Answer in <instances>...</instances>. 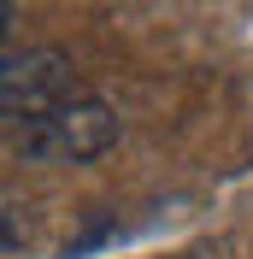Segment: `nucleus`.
<instances>
[{"label": "nucleus", "instance_id": "obj_1", "mask_svg": "<svg viewBox=\"0 0 253 259\" xmlns=\"http://www.w3.org/2000/svg\"><path fill=\"white\" fill-rule=\"evenodd\" d=\"M112 142H118V112L106 100H95V95H82L71 106H59V112L12 130V147L24 159H35V165H89Z\"/></svg>", "mask_w": 253, "mask_h": 259}, {"label": "nucleus", "instance_id": "obj_2", "mask_svg": "<svg viewBox=\"0 0 253 259\" xmlns=\"http://www.w3.org/2000/svg\"><path fill=\"white\" fill-rule=\"evenodd\" d=\"M89 89H82L77 65L65 59L59 48H24V53H6V65H0V106H6V130H24L35 124V118L59 112V106H71V100H82Z\"/></svg>", "mask_w": 253, "mask_h": 259}]
</instances>
